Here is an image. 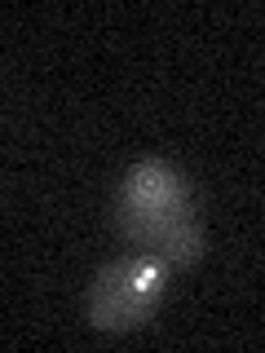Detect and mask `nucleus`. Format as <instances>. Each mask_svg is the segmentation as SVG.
<instances>
[{"mask_svg":"<svg viewBox=\"0 0 265 353\" xmlns=\"http://www.w3.org/2000/svg\"><path fill=\"white\" fill-rule=\"evenodd\" d=\"M110 225L132 252H146L168 270H190L208 252V230L190 176L159 154L137 159L124 172L110 203Z\"/></svg>","mask_w":265,"mask_h":353,"instance_id":"1","label":"nucleus"},{"mask_svg":"<svg viewBox=\"0 0 265 353\" xmlns=\"http://www.w3.org/2000/svg\"><path fill=\"white\" fill-rule=\"evenodd\" d=\"M168 279L173 270L164 261L146 256V252H128V256L106 261L93 274L84 296V318L93 331L102 336H128L155 323L164 296H168Z\"/></svg>","mask_w":265,"mask_h":353,"instance_id":"2","label":"nucleus"}]
</instances>
